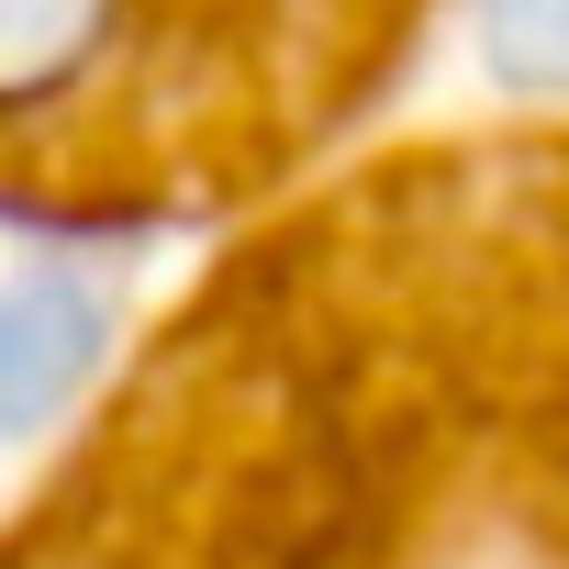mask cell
<instances>
[{
	"label": "cell",
	"mask_w": 569,
	"mask_h": 569,
	"mask_svg": "<svg viewBox=\"0 0 569 569\" xmlns=\"http://www.w3.org/2000/svg\"><path fill=\"white\" fill-rule=\"evenodd\" d=\"M436 0H0V190H212L347 123Z\"/></svg>",
	"instance_id": "1"
},
{
	"label": "cell",
	"mask_w": 569,
	"mask_h": 569,
	"mask_svg": "<svg viewBox=\"0 0 569 569\" xmlns=\"http://www.w3.org/2000/svg\"><path fill=\"white\" fill-rule=\"evenodd\" d=\"M112 358V291L90 268L46 257L23 279H0V447L46 436Z\"/></svg>",
	"instance_id": "2"
}]
</instances>
